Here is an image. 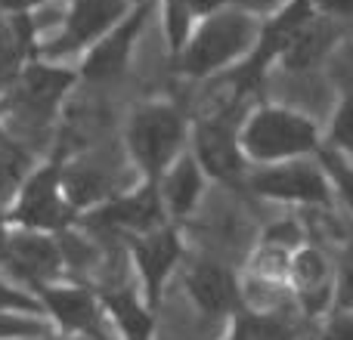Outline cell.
Listing matches in <instances>:
<instances>
[{"label":"cell","instance_id":"obj_6","mask_svg":"<svg viewBox=\"0 0 353 340\" xmlns=\"http://www.w3.org/2000/svg\"><path fill=\"white\" fill-rule=\"evenodd\" d=\"M155 16V0L152 3H130L128 12L93 43L81 59L78 74L87 84H112L121 81L134 65L140 37L146 34L149 22Z\"/></svg>","mask_w":353,"mask_h":340},{"label":"cell","instance_id":"obj_31","mask_svg":"<svg viewBox=\"0 0 353 340\" xmlns=\"http://www.w3.org/2000/svg\"><path fill=\"white\" fill-rule=\"evenodd\" d=\"M6 238L10 235H3V229H0V263H6Z\"/></svg>","mask_w":353,"mask_h":340},{"label":"cell","instance_id":"obj_12","mask_svg":"<svg viewBox=\"0 0 353 340\" xmlns=\"http://www.w3.org/2000/svg\"><path fill=\"white\" fill-rule=\"evenodd\" d=\"M128 0H72L59 22V34L43 47V53L50 59L68 53H87L128 12Z\"/></svg>","mask_w":353,"mask_h":340},{"label":"cell","instance_id":"obj_28","mask_svg":"<svg viewBox=\"0 0 353 340\" xmlns=\"http://www.w3.org/2000/svg\"><path fill=\"white\" fill-rule=\"evenodd\" d=\"M319 340H353V310H329Z\"/></svg>","mask_w":353,"mask_h":340},{"label":"cell","instance_id":"obj_19","mask_svg":"<svg viewBox=\"0 0 353 340\" xmlns=\"http://www.w3.org/2000/svg\"><path fill=\"white\" fill-rule=\"evenodd\" d=\"M236 3H251V0H155V16L161 22L168 59L176 56V50L186 43V37L192 34V28L201 19L214 16V12L226 10V6H236Z\"/></svg>","mask_w":353,"mask_h":340},{"label":"cell","instance_id":"obj_25","mask_svg":"<svg viewBox=\"0 0 353 340\" xmlns=\"http://www.w3.org/2000/svg\"><path fill=\"white\" fill-rule=\"evenodd\" d=\"M223 340H279V331L273 328V322H267V316H232L230 328H226Z\"/></svg>","mask_w":353,"mask_h":340},{"label":"cell","instance_id":"obj_21","mask_svg":"<svg viewBox=\"0 0 353 340\" xmlns=\"http://www.w3.org/2000/svg\"><path fill=\"white\" fill-rule=\"evenodd\" d=\"M316 161L323 164L325 176H329V186H332V195L341 198V204L350 211L353 217V158L341 155L338 149H329L323 142L316 152Z\"/></svg>","mask_w":353,"mask_h":340},{"label":"cell","instance_id":"obj_29","mask_svg":"<svg viewBox=\"0 0 353 340\" xmlns=\"http://www.w3.org/2000/svg\"><path fill=\"white\" fill-rule=\"evenodd\" d=\"M310 3L316 6V12L338 19V22L353 16V0H310Z\"/></svg>","mask_w":353,"mask_h":340},{"label":"cell","instance_id":"obj_33","mask_svg":"<svg viewBox=\"0 0 353 340\" xmlns=\"http://www.w3.org/2000/svg\"><path fill=\"white\" fill-rule=\"evenodd\" d=\"M251 3H257V0H251Z\"/></svg>","mask_w":353,"mask_h":340},{"label":"cell","instance_id":"obj_9","mask_svg":"<svg viewBox=\"0 0 353 340\" xmlns=\"http://www.w3.org/2000/svg\"><path fill=\"white\" fill-rule=\"evenodd\" d=\"M74 217H78V211L65 198L59 161L37 167L22 182L19 201L12 207V220L19 223V229H34V232H65L74 223Z\"/></svg>","mask_w":353,"mask_h":340},{"label":"cell","instance_id":"obj_18","mask_svg":"<svg viewBox=\"0 0 353 340\" xmlns=\"http://www.w3.org/2000/svg\"><path fill=\"white\" fill-rule=\"evenodd\" d=\"M99 304L118 340H155V310L140 297L137 288H109L99 294Z\"/></svg>","mask_w":353,"mask_h":340},{"label":"cell","instance_id":"obj_23","mask_svg":"<svg viewBox=\"0 0 353 340\" xmlns=\"http://www.w3.org/2000/svg\"><path fill=\"white\" fill-rule=\"evenodd\" d=\"M50 325L37 312H12L0 310V340H43Z\"/></svg>","mask_w":353,"mask_h":340},{"label":"cell","instance_id":"obj_22","mask_svg":"<svg viewBox=\"0 0 353 340\" xmlns=\"http://www.w3.org/2000/svg\"><path fill=\"white\" fill-rule=\"evenodd\" d=\"M323 142L353 158V81L344 87L341 99H338L335 111L329 118V127H323Z\"/></svg>","mask_w":353,"mask_h":340},{"label":"cell","instance_id":"obj_2","mask_svg":"<svg viewBox=\"0 0 353 340\" xmlns=\"http://www.w3.org/2000/svg\"><path fill=\"white\" fill-rule=\"evenodd\" d=\"M239 146L248 167L310 158L323 146V124L285 103H257L239 118Z\"/></svg>","mask_w":353,"mask_h":340},{"label":"cell","instance_id":"obj_32","mask_svg":"<svg viewBox=\"0 0 353 340\" xmlns=\"http://www.w3.org/2000/svg\"><path fill=\"white\" fill-rule=\"evenodd\" d=\"M128 3H152V0H128Z\"/></svg>","mask_w":353,"mask_h":340},{"label":"cell","instance_id":"obj_4","mask_svg":"<svg viewBox=\"0 0 353 340\" xmlns=\"http://www.w3.org/2000/svg\"><path fill=\"white\" fill-rule=\"evenodd\" d=\"M239 118L232 109L211 111L189 124V152L205 170L208 182L239 186L248 180V161L239 146Z\"/></svg>","mask_w":353,"mask_h":340},{"label":"cell","instance_id":"obj_3","mask_svg":"<svg viewBox=\"0 0 353 340\" xmlns=\"http://www.w3.org/2000/svg\"><path fill=\"white\" fill-rule=\"evenodd\" d=\"M189 124L192 118L174 99H146L130 111L124 124V152L137 180H161V173L189 149Z\"/></svg>","mask_w":353,"mask_h":340},{"label":"cell","instance_id":"obj_26","mask_svg":"<svg viewBox=\"0 0 353 340\" xmlns=\"http://www.w3.org/2000/svg\"><path fill=\"white\" fill-rule=\"evenodd\" d=\"M332 310H353V251L332 269Z\"/></svg>","mask_w":353,"mask_h":340},{"label":"cell","instance_id":"obj_30","mask_svg":"<svg viewBox=\"0 0 353 340\" xmlns=\"http://www.w3.org/2000/svg\"><path fill=\"white\" fill-rule=\"evenodd\" d=\"M68 340H118V337L109 331V334H87V337H68Z\"/></svg>","mask_w":353,"mask_h":340},{"label":"cell","instance_id":"obj_10","mask_svg":"<svg viewBox=\"0 0 353 340\" xmlns=\"http://www.w3.org/2000/svg\"><path fill=\"white\" fill-rule=\"evenodd\" d=\"M87 223H93L97 229L118 232V235H140L155 226H165V207L159 198V186L155 182L137 180L124 192H112L105 201H99L97 207L84 213Z\"/></svg>","mask_w":353,"mask_h":340},{"label":"cell","instance_id":"obj_15","mask_svg":"<svg viewBox=\"0 0 353 340\" xmlns=\"http://www.w3.org/2000/svg\"><path fill=\"white\" fill-rule=\"evenodd\" d=\"M6 263L19 279H28L37 288L53 281L65 266L59 242H53L50 232L34 229H19L6 238Z\"/></svg>","mask_w":353,"mask_h":340},{"label":"cell","instance_id":"obj_17","mask_svg":"<svg viewBox=\"0 0 353 340\" xmlns=\"http://www.w3.org/2000/svg\"><path fill=\"white\" fill-rule=\"evenodd\" d=\"M155 186H159V198H161V207H165L168 223L180 226L183 220H189L201 207V198H205V189H208V176H205V170L199 167V161L192 158V152L186 149V152L161 173V180L155 182Z\"/></svg>","mask_w":353,"mask_h":340},{"label":"cell","instance_id":"obj_14","mask_svg":"<svg viewBox=\"0 0 353 340\" xmlns=\"http://www.w3.org/2000/svg\"><path fill=\"white\" fill-rule=\"evenodd\" d=\"M338 41H341V22L332 16H323V12H313L301 28H294V34L288 37V43L282 47L279 59H276V65L288 74H307L335 53Z\"/></svg>","mask_w":353,"mask_h":340},{"label":"cell","instance_id":"obj_24","mask_svg":"<svg viewBox=\"0 0 353 340\" xmlns=\"http://www.w3.org/2000/svg\"><path fill=\"white\" fill-rule=\"evenodd\" d=\"M301 244H307L304 229H301V223L294 217H285V220H276V223H270L267 229H263L257 248H267V251H276V254L292 257Z\"/></svg>","mask_w":353,"mask_h":340},{"label":"cell","instance_id":"obj_27","mask_svg":"<svg viewBox=\"0 0 353 340\" xmlns=\"http://www.w3.org/2000/svg\"><path fill=\"white\" fill-rule=\"evenodd\" d=\"M0 310H12V312H37L43 316L41 300H34L28 291H19V288L0 281Z\"/></svg>","mask_w":353,"mask_h":340},{"label":"cell","instance_id":"obj_11","mask_svg":"<svg viewBox=\"0 0 353 340\" xmlns=\"http://www.w3.org/2000/svg\"><path fill=\"white\" fill-rule=\"evenodd\" d=\"M183 288L192 306L208 319H232L242 310V279L214 257L183 260Z\"/></svg>","mask_w":353,"mask_h":340},{"label":"cell","instance_id":"obj_13","mask_svg":"<svg viewBox=\"0 0 353 340\" xmlns=\"http://www.w3.org/2000/svg\"><path fill=\"white\" fill-rule=\"evenodd\" d=\"M41 294V306L68 337H87V334H109V322H105L99 294L84 285H47L37 288Z\"/></svg>","mask_w":353,"mask_h":340},{"label":"cell","instance_id":"obj_16","mask_svg":"<svg viewBox=\"0 0 353 340\" xmlns=\"http://www.w3.org/2000/svg\"><path fill=\"white\" fill-rule=\"evenodd\" d=\"M285 285L304 304V312L319 316L332 310V263L310 244H301L285 266Z\"/></svg>","mask_w":353,"mask_h":340},{"label":"cell","instance_id":"obj_20","mask_svg":"<svg viewBox=\"0 0 353 340\" xmlns=\"http://www.w3.org/2000/svg\"><path fill=\"white\" fill-rule=\"evenodd\" d=\"M31 41H34V19L28 12H12L10 22L0 25V90H6L25 68Z\"/></svg>","mask_w":353,"mask_h":340},{"label":"cell","instance_id":"obj_5","mask_svg":"<svg viewBox=\"0 0 353 340\" xmlns=\"http://www.w3.org/2000/svg\"><path fill=\"white\" fill-rule=\"evenodd\" d=\"M128 251L137 273V291L159 312L168 285H171V279L180 273L183 260H186V242H183L180 226L165 223L149 232H140V235H130Z\"/></svg>","mask_w":353,"mask_h":340},{"label":"cell","instance_id":"obj_8","mask_svg":"<svg viewBox=\"0 0 353 340\" xmlns=\"http://www.w3.org/2000/svg\"><path fill=\"white\" fill-rule=\"evenodd\" d=\"M78 72L53 65V62H28L12 81L10 90V111L12 121L22 127H41L50 121L56 105L65 99V93L74 87Z\"/></svg>","mask_w":353,"mask_h":340},{"label":"cell","instance_id":"obj_1","mask_svg":"<svg viewBox=\"0 0 353 340\" xmlns=\"http://www.w3.org/2000/svg\"><path fill=\"white\" fill-rule=\"evenodd\" d=\"M261 31V12L251 3H236L214 16L201 19L186 37L171 65L180 78L205 81L217 74H230L236 65H242L251 53Z\"/></svg>","mask_w":353,"mask_h":340},{"label":"cell","instance_id":"obj_7","mask_svg":"<svg viewBox=\"0 0 353 340\" xmlns=\"http://www.w3.org/2000/svg\"><path fill=\"white\" fill-rule=\"evenodd\" d=\"M248 186L263 201L288 204V207H325L335 198L329 176L316 161V155L254 167V176H248Z\"/></svg>","mask_w":353,"mask_h":340}]
</instances>
